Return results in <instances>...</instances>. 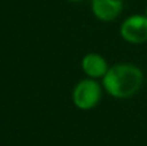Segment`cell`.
I'll list each match as a JSON object with an SVG mask.
<instances>
[{"mask_svg": "<svg viewBox=\"0 0 147 146\" xmlns=\"http://www.w3.org/2000/svg\"><path fill=\"white\" fill-rule=\"evenodd\" d=\"M105 89L115 98L133 97L143 84V72L132 64L114 65L102 80Z\"/></svg>", "mask_w": 147, "mask_h": 146, "instance_id": "cell-1", "label": "cell"}, {"mask_svg": "<svg viewBox=\"0 0 147 146\" xmlns=\"http://www.w3.org/2000/svg\"><path fill=\"white\" fill-rule=\"evenodd\" d=\"M101 95V85L92 79H85L79 82L74 88L72 100L75 106L80 110H90L98 105Z\"/></svg>", "mask_w": 147, "mask_h": 146, "instance_id": "cell-2", "label": "cell"}, {"mask_svg": "<svg viewBox=\"0 0 147 146\" xmlns=\"http://www.w3.org/2000/svg\"><path fill=\"white\" fill-rule=\"evenodd\" d=\"M120 35L130 44H143L147 41V16L133 14L123 21Z\"/></svg>", "mask_w": 147, "mask_h": 146, "instance_id": "cell-3", "label": "cell"}, {"mask_svg": "<svg viewBox=\"0 0 147 146\" xmlns=\"http://www.w3.org/2000/svg\"><path fill=\"white\" fill-rule=\"evenodd\" d=\"M123 8V0H92V10L94 16L103 22H110L117 18Z\"/></svg>", "mask_w": 147, "mask_h": 146, "instance_id": "cell-4", "label": "cell"}, {"mask_svg": "<svg viewBox=\"0 0 147 146\" xmlns=\"http://www.w3.org/2000/svg\"><path fill=\"white\" fill-rule=\"evenodd\" d=\"M84 72L90 78H103L109 71L106 59L97 53H88L81 59Z\"/></svg>", "mask_w": 147, "mask_h": 146, "instance_id": "cell-5", "label": "cell"}, {"mask_svg": "<svg viewBox=\"0 0 147 146\" xmlns=\"http://www.w3.org/2000/svg\"><path fill=\"white\" fill-rule=\"evenodd\" d=\"M69 1H72V3H78V1H81V0H69Z\"/></svg>", "mask_w": 147, "mask_h": 146, "instance_id": "cell-6", "label": "cell"}, {"mask_svg": "<svg viewBox=\"0 0 147 146\" xmlns=\"http://www.w3.org/2000/svg\"><path fill=\"white\" fill-rule=\"evenodd\" d=\"M146 16H147V7H146Z\"/></svg>", "mask_w": 147, "mask_h": 146, "instance_id": "cell-7", "label": "cell"}]
</instances>
